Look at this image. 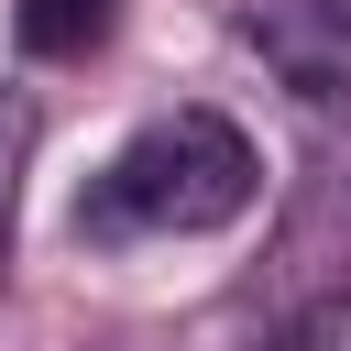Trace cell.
<instances>
[{
	"label": "cell",
	"mask_w": 351,
	"mask_h": 351,
	"mask_svg": "<svg viewBox=\"0 0 351 351\" xmlns=\"http://www.w3.org/2000/svg\"><path fill=\"white\" fill-rule=\"evenodd\" d=\"M110 22H121V0H11V33H22L44 66L99 55V44H110Z\"/></svg>",
	"instance_id": "2"
},
{
	"label": "cell",
	"mask_w": 351,
	"mask_h": 351,
	"mask_svg": "<svg viewBox=\"0 0 351 351\" xmlns=\"http://www.w3.org/2000/svg\"><path fill=\"white\" fill-rule=\"evenodd\" d=\"M307 11H318V22H329V33H351V0H307Z\"/></svg>",
	"instance_id": "5"
},
{
	"label": "cell",
	"mask_w": 351,
	"mask_h": 351,
	"mask_svg": "<svg viewBox=\"0 0 351 351\" xmlns=\"http://www.w3.org/2000/svg\"><path fill=\"white\" fill-rule=\"evenodd\" d=\"M274 351H351V296H318V307H307Z\"/></svg>",
	"instance_id": "4"
},
{
	"label": "cell",
	"mask_w": 351,
	"mask_h": 351,
	"mask_svg": "<svg viewBox=\"0 0 351 351\" xmlns=\"http://www.w3.org/2000/svg\"><path fill=\"white\" fill-rule=\"evenodd\" d=\"M252 186H263V154L230 110H165L88 176L77 230L88 241H197V230H230Z\"/></svg>",
	"instance_id": "1"
},
{
	"label": "cell",
	"mask_w": 351,
	"mask_h": 351,
	"mask_svg": "<svg viewBox=\"0 0 351 351\" xmlns=\"http://www.w3.org/2000/svg\"><path fill=\"white\" fill-rule=\"evenodd\" d=\"M22 165H33V110L0 88V241H11V208H22Z\"/></svg>",
	"instance_id": "3"
}]
</instances>
